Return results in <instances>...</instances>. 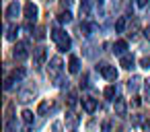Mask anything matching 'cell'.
Returning a JSON list of instances; mask_svg holds the SVG:
<instances>
[{
	"label": "cell",
	"instance_id": "6da1fadb",
	"mask_svg": "<svg viewBox=\"0 0 150 132\" xmlns=\"http://www.w3.org/2000/svg\"><path fill=\"white\" fill-rule=\"evenodd\" d=\"M52 39L58 44V50L60 52H66V50H70V46H72V39L68 37V33H64L62 29H52Z\"/></svg>",
	"mask_w": 150,
	"mask_h": 132
},
{
	"label": "cell",
	"instance_id": "7a4b0ae2",
	"mask_svg": "<svg viewBox=\"0 0 150 132\" xmlns=\"http://www.w3.org/2000/svg\"><path fill=\"white\" fill-rule=\"evenodd\" d=\"M62 70H64V62H62V58H60V56L52 58V60H50V66H47V74H50V78H52L54 83L60 81Z\"/></svg>",
	"mask_w": 150,
	"mask_h": 132
},
{
	"label": "cell",
	"instance_id": "3957f363",
	"mask_svg": "<svg viewBox=\"0 0 150 132\" xmlns=\"http://www.w3.org/2000/svg\"><path fill=\"white\" fill-rule=\"evenodd\" d=\"M13 56H15V60H19V62L27 60V58H29V44H27V41H17V44H15V50H13Z\"/></svg>",
	"mask_w": 150,
	"mask_h": 132
},
{
	"label": "cell",
	"instance_id": "277c9868",
	"mask_svg": "<svg viewBox=\"0 0 150 132\" xmlns=\"http://www.w3.org/2000/svg\"><path fill=\"white\" fill-rule=\"evenodd\" d=\"M47 60V52L45 48H35L33 50V68H41Z\"/></svg>",
	"mask_w": 150,
	"mask_h": 132
},
{
	"label": "cell",
	"instance_id": "5b68a950",
	"mask_svg": "<svg viewBox=\"0 0 150 132\" xmlns=\"http://www.w3.org/2000/svg\"><path fill=\"white\" fill-rule=\"evenodd\" d=\"M97 70H99L107 81H115V78H117V68H115V66H111V64H105V62H103V64H99V66H97Z\"/></svg>",
	"mask_w": 150,
	"mask_h": 132
},
{
	"label": "cell",
	"instance_id": "8992f818",
	"mask_svg": "<svg viewBox=\"0 0 150 132\" xmlns=\"http://www.w3.org/2000/svg\"><path fill=\"white\" fill-rule=\"evenodd\" d=\"M23 11H25V17H27V21H29V23L37 21V17H39V9H37V4H33V2H27Z\"/></svg>",
	"mask_w": 150,
	"mask_h": 132
},
{
	"label": "cell",
	"instance_id": "52a82bcc",
	"mask_svg": "<svg viewBox=\"0 0 150 132\" xmlns=\"http://www.w3.org/2000/svg\"><path fill=\"white\" fill-rule=\"evenodd\" d=\"M19 15H21V6H19V2H11V4L6 6V11H4V17H6L8 21H15Z\"/></svg>",
	"mask_w": 150,
	"mask_h": 132
},
{
	"label": "cell",
	"instance_id": "ba28073f",
	"mask_svg": "<svg viewBox=\"0 0 150 132\" xmlns=\"http://www.w3.org/2000/svg\"><path fill=\"white\" fill-rule=\"evenodd\" d=\"M125 50H127V41L119 39V41H115V44H113V54H115V56L123 58V56H125Z\"/></svg>",
	"mask_w": 150,
	"mask_h": 132
},
{
	"label": "cell",
	"instance_id": "9c48e42d",
	"mask_svg": "<svg viewBox=\"0 0 150 132\" xmlns=\"http://www.w3.org/2000/svg\"><path fill=\"white\" fill-rule=\"evenodd\" d=\"M82 109H84L86 113H95V109H97V99L84 97V99H82Z\"/></svg>",
	"mask_w": 150,
	"mask_h": 132
},
{
	"label": "cell",
	"instance_id": "30bf717a",
	"mask_svg": "<svg viewBox=\"0 0 150 132\" xmlns=\"http://www.w3.org/2000/svg\"><path fill=\"white\" fill-rule=\"evenodd\" d=\"M119 64H121V68L132 70V68H134V64H136V60H134V56H132V54H125L123 58H119Z\"/></svg>",
	"mask_w": 150,
	"mask_h": 132
},
{
	"label": "cell",
	"instance_id": "8fae6325",
	"mask_svg": "<svg viewBox=\"0 0 150 132\" xmlns=\"http://www.w3.org/2000/svg\"><path fill=\"white\" fill-rule=\"evenodd\" d=\"M68 70H70L72 74H78V72H80V60H78V56H70V60H68Z\"/></svg>",
	"mask_w": 150,
	"mask_h": 132
},
{
	"label": "cell",
	"instance_id": "7c38bea8",
	"mask_svg": "<svg viewBox=\"0 0 150 132\" xmlns=\"http://www.w3.org/2000/svg\"><path fill=\"white\" fill-rule=\"evenodd\" d=\"M33 95H35V87H33V89H25V91L19 93V101H21V103H29V101L33 99Z\"/></svg>",
	"mask_w": 150,
	"mask_h": 132
},
{
	"label": "cell",
	"instance_id": "4fadbf2b",
	"mask_svg": "<svg viewBox=\"0 0 150 132\" xmlns=\"http://www.w3.org/2000/svg\"><path fill=\"white\" fill-rule=\"evenodd\" d=\"M113 109H115V116H125V111H127V105H125V101L123 99H115V105H113Z\"/></svg>",
	"mask_w": 150,
	"mask_h": 132
},
{
	"label": "cell",
	"instance_id": "5bb4252c",
	"mask_svg": "<svg viewBox=\"0 0 150 132\" xmlns=\"http://www.w3.org/2000/svg\"><path fill=\"white\" fill-rule=\"evenodd\" d=\"M91 11H93V4H91V0H82L80 2V17H91Z\"/></svg>",
	"mask_w": 150,
	"mask_h": 132
},
{
	"label": "cell",
	"instance_id": "9a60e30c",
	"mask_svg": "<svg viewBox=\"0 0 150 132\" xmlns=\"http://www.w3.org/2000/svg\"><path fill=\"white\" fill-rule=\"evenodd\" d=\"M66 126L74 132V130L78 128V116H74V113H66Z\"/></svg>",
	"mask_w": 150,
	"mask_h": 132
},
{
	"label": "cell",
	"instance_id": "2e32d148",
	"mask_svg": "<svg viewBox=\"0 0 150 132\" xmlns=\"http://www.w3.org/2000/svg\"><path fill=\"white\" fill-rule=\"evenodd\" d=\"M140 83H142V78H140V76H132V78L127 81V91L136 93V91H138V87H140Z\"/></svg>",
	"mask_w": 150,
	"mask_h": 132
},
{
	"label": "cell",
	"instance_id": "e0dca14e",
	"mask_svg": "<svg viewBox=\"0 0 150 132\" xmlns=\"http://www.w3.org/2000/svg\"><path fill=\"white\" fill-rule=\"evenodd\" d=\"M125 27H127V19H125V17H117V21H115V31H117V33H123Z\"/></svg>",
	"mask_w": 150,
	"mask_h": 132
},
{
	"label": "cell",
	"instance_id": "ac0fdd59",
	"mask_svg": "<svg viewBox=\"0 0 150 132\" xmlns=\"http://www.w3.org/2000/svg\"><path fill=\"white\" fill-rule=\"evenodd\" d=\"M6 31H8V33H6V39H8V41H15L17 35H19V25H8Z\"/></svg>",
	"mask_w": 150,
	"mask_h": 132
},
{
	"label": "cell",
	"instance_id": "d6986e66",
	"mask_svg": "<svg viewBox=\"0 0 150 132\" xmlns=\"http://www.w3.org/2000/svg\"><path fill=\"white\" fill-rule=\"evenodd\" d=\"M25 74H27V70H25L23 66H19V68H15V70H13V74H11V76L19 83V81H23V78H25Z\"/></svg>",
	"mask_w": 150,
	"mask_h": 132
},
{
	"label": "cell",
	"instance_id": "ffe728a7",
	"mask_svg": "<svg viewBox=\"0 0 150 132\" xmlns=\"http://www.w3.org/2000/svg\"><path fill=\"white\" fill-rule=\"evenodd\" d=\"M93 31H95V25H91V23H82V25H80V35L88 37Z\"/></svg>",
	"mask_w": 150,
	"mask_h": 132
},
{
	"label": "cell",
	"instance_id": "44dd1931",
	"mask_svg": "<svg viewBox=\"0 0 150 132\" xmlns=\"http://www.w3.org/2000/svg\"><path fill=\"white\" fill-rule=\"evenodd\" d=\"M47 109H50V99H43V101L39 103V107H37V116H43Z\"/></svg>",
	"mask_w": 150,
	"mask_h": 132
},
{
	"label": "cell",
	"instance_id": "7402d4cb",
	"mask_svg": "<svg viewBox=\"0 0 150 132\" xmlns=\"http://www.w3.org/2000/svg\"><path fill=\"white\" fill-rule=\"evenodd\" d=\"M23 122H25L27 126L33 124V111H31V109H25V111H23Z\"/></svg>",
	"mask_w": 150,
	"mask_h": 132
},
{
	"label": "cell",
	"instance_id": "603a6c76",
	"mask_svg": "<svg viewBox=\"0 0 150 132\" xmlns=\"http://www.w3.org/2000/svg\"><path fill=\"white\" fill-rule=\"evenodd\" d=\"M58 21H60V23H70V21H72V15H70L68 11H64V13L58 15Z\"/></svg>",
	"mask_w": 150,
	"mask_h": 132
},
{
	"label": "cell",
	"instance_id": "cb8c5ba5",
	"mask_svg": "<svg viewBox=\"0 0 150 132\" xmlns=\"http://www.w3.org/2000/svg\"><path fill=\"white\" fill-rule=\"evenodd\" d=\"M103 95H105L107 99H113V97H115V87H113V85H109V87H105V91H103Z\"/></svg>",
	"mask_w": 150,
	"mask_h": 132
},
{
	"label": "cell",
	"instance_id": "d4e9b609",
	"mask_svg": "<svg viewBox=\"0 0 150 132\" xmlns=\"http://www.w3.org/2000/svg\"><path fill=\"white\" fill-rule=\"evenodd\" d=\"M76 103H78V95H76L74 91H70V93H68V105H70V107H74Z\"/></svg>",
	"mask_w": 150,
	"mask_h": 132
},
{
	"label": "cell",
	"instance_id": "484cf974",
	"mask_svg": "<svg viewBox=\"0 0 150 132\" xmlns=\"http://www.w3.org/2000/svg\"><path fill=\"white\" fill-rule=\"evenodd\" d=\"M62 128H64V124H62L60 120H56V122L52 124V132H62Z\"/></svg>",
	"mask_w": 150,
	"mask_h": 132
},
{
	"label": "cell",
	"instance_id": "4316f807",
	"mask_svg": "<svg viewBox=\"0 0 150 132\" xmlns=\"http://www.w3.org/2000/svg\"><path fill=\"white\" fill-rule=\"evenodd\" d=\"M43 37H45V29L43 27H37L35 29V39H43Z\"/></svg>",
	"mask_w": 150,
	"mask_h": 132
},
{
	"label": "cell",
	"instance_id": "83f0119b",
	"mask_svg": "<svg viewBox=\"0 0 150 132\" xmlns=\"http://www.w3.org/2000/svg\"><path fill=\"white\" fill-rule=\"evenodd\" d=\"M140 66H142V68H146V70H148V68H150V56H144V58H142V60H140Z\"/></svg>",
	"mask_w": 150,
	"mask_h": 132
},
{
	"label": "cell",
	"instance_id": "f1b7e54d",
	"mask_svg": "<svg viewBox=\"0 0 150 132\" xmlns=\"http://www.w3.org/2000/svg\"><path fill=\"white\" fill-rule=\"evenodd\" d=\"M144 93H146V99L150 101V78L144 81Z\"/></svg>",
	"mask_w": 150,
	"mask_h": 132
},
{
	"label": "cell",
	"instance_id": "f546056e",
	"mask_svg": "<svg viewBox=\"0 0 150 132\" xmlns=\"http://www.w3.org/2000/svg\"><path fill=\"white\" fill-rule=\"evenodd\" d=\"M13 85H15V78H13V76H8V78H6V83H4V89H6V91H11V89H13Z\"/></svg>",
	"mask_w": 150,
	"mask_h": 132
},
{
	"label": "cell",
	"instance_id": "4dcf8cb0",
	"mask_svg": "<svg viewBox=\"0 0 150 132\" xmlns=\"http://www.w3.org/2000/svg\"><path fill=\"white\" fill-rule=\"evenodd\" d=\"M101 132H111V122H109V120H105V122H103V126H101Z\"/></svg>",
	"mask_w": 150,
	"mask_h": 132
},
{
	"label": "cell",
	"instance_id": "1f68e13d",
	"mask_svg": "<svg viewBox=\"0 0 150 132\" xmlns=\"http://www.w3.org/2000/svg\"><path fill=\"white\" fill-rule=\"evenodd\" d=\"M138 27H140V25H138V21H134V25H132V29H129V33H127V35H129V37H134V35H136V31H138Z\"/></svg>",
	"mask_w": 150,
	"mask_h": 132
},
{
	"label": "cell",
	"instance_id": "d6a6232c",
	"mask_svg": "<svg viewBox=\"0 0 150 132\" xmlns=\"http://www.w3.org/2000/svg\"><path fill=\"white\" fill-rule=\"evenodd\" d=\"M80 87H82V89H86V87H88V76H82V81H80Z\"/></svg>",
	"mask_w": 150,
	"mask_h": 132
},
{
	"label": "cell",
	"instance_id": "836d02e7",
	"mask_svg": "<svg viewBox=\"0 0 150 132\" xmlns=\"http://www.w3.org/2000/svg\"><path fill=\"white\" fill-rule=\"evenodd\" d=\"M60 2H62V6H64V9H68V6H72L74 0H60Z\"/></svg>",
	"mask_w": 150,
	"mask_h": 132
},
{
	"label": "cell",
	"instance_id": "e575fe53",
	"mask_svg": "<svg viewBox=\"0 0 150 132\" xmlns=\"http://www.w3.org/2000/svg\"><path fill=\"white\" fill-rule=\"evenodd\" d=\"M136 4H138V6H142V9H144V6H148V0H136Z\"/></svg>",
	"mask_w": 150,
	"mask_h": 132
},
{
	"label": "cell",
	"instance_id": "d590c367",
	"mask_svg": "<svg viewBox=\"0 0 150 132\" xmlns=\"http://www.w3.org/2000/svg\"><path fill=\"white\" fill-rule=\"evenodd\" d=\"M132 122H134L136 126H140V124H142V118H140V116H134V120H132Z\"/></svg>",
	"mask_w": 150,
	"mask_h": 132
},
{
	"label": "cell",
	"instance_id": "8d00e7d4",
	"mask_svg": "<svg viewBox=\"0 0 150 132\" xmlns=\"http://www.w3.org/2000/svg\"><path fill=\"white\" fill-rule=\"evenodd\" d=\"M144 37L150 41V27H146V29H144Z\"/></svg>",
	"mask_w": 150,
	"mask_h": 132
},
{
	"label": "cell",
	"instance_id": "74e56055",
	"mask_svg": "<svg viewBox=\"0 0 150 132\" xmlns=\"http://www.w3.org/2000/svg\"><path fill=\"white\" fill-rule=\"evenodd\" d=\"M146 130L150 132V118H148V122H146Z\"/></svg>",
	"mask_w": 150,
	"mask_h": 132
},
{
	"label": "cell",
	"instance_id": "f35d334b",
	"mask_svg": "<svg viewBox=\"0 0 150 132\" xmlns=\"http://www.w3.org/2000/svg\"><path fill=\"white\" fill-rule=\"evenodd\" d=\"M113 4H115V6H119V0H113Z\"/></svg>",
	"mask_w": 150,
	"mask_h": 132
},
{
	"label": "cell",
	"instance_id": "ab89813d",
	"mask_svg": "<svg viewBox=\"0 0 150 132\" xmlns=\"http://www.w3.org/2000/svg\"><path fill=\"white\" fill-rule=\"evenodd\" d=\"M146 13H148V17H150V6H148V11H146Z\"/></svg>",
	"mask_w": 150,
	"mask_h": 132
},
{
	"label": "cell",
	"instance_id": "60d3db41",
	"mask_svg": "<svg viewBox=\"0 0 150 132\" xmlns=\"http://www.w3.org/2000/svg\"><path fill=\"white\" fill-rule=\"evenodd\" d=\"M74 132H76V130H74Z\"/></svg>",
	"mask_w": 150,
	"mask_h": 132
}]
</instances>
